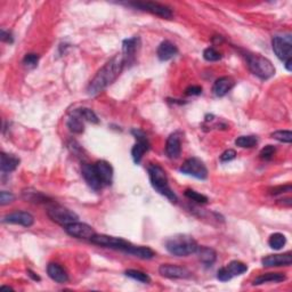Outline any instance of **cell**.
Returning a JSON list of instances; mask_svg holds the SVG:
<instances>
[{
  "label": "cell",
  "instance_id": "6da1fadb",
  "mask_svg": "<svg viewBox=\"0 0 292 292\" xmlns=\"http://www.w3.org/2000/svg\"><path fill=\"white\" fill-rule=\"evenodd\" d=\"M125 64V57L122 54H117L114 57L108 61L105 65L96 73V76L93 80L90 81L89 86L87 88L88 94L90 96H95V95L100 94L101 91L114 83L120 76L124 66Z\"/></svg>",
  "mask_w": 292,
  "mask_h": 292
},
{
  "label": "cell",
  "instance_id": "7a4b0ae2",
  "mask_svg": "<svg viewBox=\"0 0 292 292\" xmlns=\"http://www.w3.org/2000/svg\"><path fill=\"white\" fill-rule=\"evenodd\" d=\"M147 171L148 177H150V182L155 191L160 193L161 195L166 196L170 202H177V196H176L175 193L172 192V189L170 188V186H169L168 177L165 169L160 167L159 165L151 164L147 167Z\"/></svg>",
  "mask_w": 292,
  "mask_h": 292
},
{
  "label": "cell",
  "instance_id": "3957f363",
  "mask_svg": "<svg viewBox=\"0 0 292 292\" xmlns=\"http://www.w3.org/2000/svg\"><path fill=\"white\" fill-rule=\"evenodd\" d=\"M166 248L174 256L188 257L189 254L195 253L199 246L192 236L178 234V235H175L167 240Z\"/></svg>",
  "mask_w": 292,
  "mask_h": 292
},
{
  "label": "cell",
  "instance_id": "277c9868",
  "mask_svg": "<svg viewBox=\"0 0 292 292\" xmlns=\"http://www.w3.org/2000/svg\"><path fill=\"white\" fill-rule=\"evenodd\" d=\"M246 59L249 70L254 76L263 80H267L275 74V67L271 62L266 57L259 54H246Z\"/></svg>",
  "mask_w": 292,
  "mask_h": 292
},
{
  "label": "cell",
  "instance_id": "5b68a950",
  "mask_svg": "<svg viewBox=\"0 0 292 292\" xmlns=\"http://www.w3.org/2000/svg\"><path fill=\"white\" fill-rule=\"evenodd\" d=\"M271 46L275 55L283 63L292 61V40L291 36H275L271 40Z\"/></svg>",
  "mask_w": 292,
  "mask_h": 292
},
{
  "label": "cell",
  "instance_id": "8992f818",
  "mask_svg": "<svg viewBox=\"0 0 292 292\" xmlns=\"http://www.w3.org/2000/svg\"><path fill=\"white\" fill-rule=\"evenodd\" d=\"M89 241L91 243L96 244V246L108 248V249L120 250V251H124V252L127 251L129 246L131 244L130 242H128V241L120 239V237L105 235V234H94V235L89 239Z\"/></svg>",
  "mask_w": 292,
  "mask_h": 292
},
{
  "label": "cell",
  "instance_id": "52a82bcc",
  "mask_svg": "<svg viewBox=\"0 0 292 292\" xmlns=\"http://www.w3.org/2000/svg\"><path fill=\"white\" fill-rule=\"evenodd\" d=\"M47 215L54 223L59 224V225L66 226L71 223L78 222L79 217L76 212H73L72 210L65 208L62 206H53L47 210Z\"/></svg>",
  "mask_w": 292,
  "mask_h": 292
},
{
  "label": "cell",
  "instance_id": "ba28073f",
  "mask_svg": "<svg viewBox=\"0 0 292 292\" xmlns=\"http://www.w3.org/2000/svg\"><path fill=\"white\" fill-rule=\"evenodd\" d=\"M182 174L192 176V177L198 179H206L208 177V169H207L206 165L203 164V161L200 160L198 158H189L186 160L181 167Z\"/></svg>",
  "mask_w": 292,
  "mask_h": 292
},
{
  "label": "cell",
  "instance_id": "9c48e42d",
  "mask_svg": "<svg viewBox=\"0 0 292 292\" xmlns=\"http://www.w3.org/2000/svg\"><path fill=\"white\" fill-rule=\"evenodd\" d=\"M131 132L136 138V144L131 150V157L135 164L138 165L142 161V158L145 152L150 150V143H148L147 137H146V135L142 130L134 129Z\"/></svg>",
  "mask_w": 292,
  "mask_h": 292
},
{
  "label": "cell",
  "instance_id": "30bf717a",
  "mask_svg": "<svg viewBox=\"0 0 292 292\" xmlns=\"http://www.w3.org/2000/svg\"><path fill=\"white\" fill-rule=\"evenodd\" d=\"M64 229H65V232L69 234V235L77 237V239H83V240H89L94 234H96L95 233L94 229L90 225H88V224H84V223H79V222L71 223L69 225L64 226Z\"/></svg>",
  "mask_w": 292,
  "mask_h": 292
},
{
  "label": "cell",
  "instance_id": "8fae6325",
  "mask_svg": "<svg viewBox=\"0 0 292 292\" xmlns=\"http://www.w3.org/2000/svg\"><path fill=\"white\" fill-rule=\"evenodd\" d=\"M134 7L141 9V11L150 12L152 14L160 16L162 19H171L172 18V11L167 6L157 4V2H134L130 4Z\"/></svg>",
  "mask_w": 292,
  "mask_h": 292
},
{
  "label": "cell",
  "instance_id": "7c38bea8",
  "mask_svg": "<svg viewBox=\"0 0 292 292\" xmlns=\"http://www.w3.org/2000/svg\"><path fill=\"white\" fill-rule=\"evenodd\" d=\"M159 273L168 278H188L191 276V271L188 268L172 264H162L159 267Z\"/></svg>",
  "mask_w": 292,
  "mask_h": 292
},
{
  "label": "cell",
  "instance_id": "4fadbf2b",
  "mask_svg": "<svg viewBox=\"0 0 292 292\" xmlns=\"http://www.w3.org/2000/svg\"><path fill=\"white\" fill-rule=\"evenodd\" d=\"M81 172H83V176L84 178V181L88 184V186L94 191H100L102 188V184L100 177H98V174L95 169L94 165H89V164H84L81 167Z\"/></svg>",
  "mask_w": 292,
  "mask_h": 292
},
{
  "label": "cell",
  "instance_id": "5bb4252c",
  "mask_svg": "<svg viewBox=\"0 0 292 292\" xmlns=\"http://www.w3.org/2000/svg\"><path fill=\"white\" fill-rule=\"evenodd\" d=\"M2 223L15 224V225L30 227L35 223V218H33L31 213L26 211H15L6 215L4 218H2Z\"/></svg>",
  "mask_w": 292,
  "mask_h": 292
},
{
  "label": "cell",
  "instance_id": "9a60e30c",
  "mask_svg": "<svg viewBox=\"0 0 292 292\" xmlns=\"http://www.w3.org/2000/svg\"><path fill=\"white\" fill-rule=\"evenodd\" d=\"M261 264L264 267H280V266H290L292 264V253H278L270 254L261 259Z\"/></svg>",
  "mask_w": 292,
  "mask_h": 292
},
{
  "label": "cell",
  "instance_id": "2e32d148",
  "mask_svg": "<svg viewBox=\"0 0 292 292\" xmlns=\"http://www.w3.org/2000/svg\"><path fill=\"white\" fill-rule=\"evenodd\" d=\"M94 166L98 174V177L101 179L102 184L111 185L112 181H113V168H112V166L105 160L97 161Z\"/></svg>",
  "mask_w": 292,
  "mask_h": 292
},
{
  "label": "cell",
  "instance_id": "e0dca14e",
  "mask_svg": "<svg viewBox=\"0 0 292 292\" xmlns=\"http://www.w3.org/2000/svg\"><path fill=\"white\" fill-rule=\"evenodd\" d=\"M139 46L138 37H132V38L125 39L122 43V55L125 57V63H132L135 60L136 52H137Z\"/></svg>",
  "mask_w": 292,
  "mask_h": 292
},
{
  "label": "cell",
  "instance_id": "ac0fdd59",
  "mask_svg": "<svg viewBox=\"0 0 292 292\" xmlns=\"http://www.w3.org/2000/svg\"><path fill=\"white\" fill-rule=\"evenodd\" d=\"M166 153H167L168 158L178 159L181 157L182 153V143L181 138H179L178 134H171L167 139V144H166Z\"/></svg>",
  "mask_w": 292,
  "mask_h": 292
},
{
  "label": "cell",
  "instance_id": "d6986e66",
  "mask_svg": "<svg viewBox=\"0 0 292 292\" xmlns=\"http://www.w3.org/2000/svg\"><path fill=\"white\" fill-rule=\"evenodd\" d=\"M47 274L57 283H65V282L69 281V275H67L66 271L59 264L50 263L47 266Z\"/></svg>",
  "mask_w": 292,
  "mask_h": 292
},
{
  "label": "cell",
  "instance_id": "ffe728a7",
  "mask_svg": "<svg viewBox=\"0 0 292 292\" xmlns=\"http://www.w3.org/2000/svg\"><path fill=\"white\" fill-rule=\"evenodd\" d=\"M234 80L229 77H222L213 83L212 91L217 97H223L234 87Z\"/></svg>",
  "mask_w": 292,
  "mask_h": 292
},
{
  "label": "cell",
  "instance_id": "44dd1931",
  "mask_svg": "<svg viewBox=\"0 0 292 292\" xmlns=\"http://www.w3.org/2000/svg\"><path fill=\"white\" fill-rule=\"evenodd\" d=\"M177 53H178L177 47H176V45H174L172 42H168V40L161 42L157 50V55L159 57V60L164 61V62L165 61L171 60L172 57H175L176 55H177Z\"/></svg>",
  "mask_w": 292,
  "mask_h": 292
},
{
  "label": "cell",
  "instance_id": "7402d4cb",
  "mask_svg": "<svg viewBox=\"0 0 292 292\" xmlns=\"http://www.w3.org/2000/svg\"><path fill=\"white\" fill-rule=\"evenodd\" d=\"M125 253L131 254V256H135L139 258V259H152L155 256L154 251L150 249L148 247H142V246H134V244H130L129 248L125 251Z\"/></svg>",
  "mask_w": 292,
  "mask_h": 292
},
{
  "label": "cell",
  "instance_id": "603a6c76",
  "mask_svg": "<svg viewBox=\"0 0 292 292\" xmlns=\"http://www.w3.org/2000/svg\"><path fill=\"white\" fill-rule=\"evenodd\" d=\"M20 165V159L16 158L13 154L1 153V162H0V169L2 172H12L14 171Z\"/></svg>",
  "mask_w": 292,
  "mask_h": 292
},
{
  "label": "cell",
  "instance_id": "cb8c5ba5",
  "mask_svg": "<svg viewBox=\"0 0 292 292\" xmlns=\"http://www.w3.org/2000/svg\"><path fill=\"white\" fill-rule=\"evenodd\" d=\"M195 253L199 254V259L201 260V263L207 265V266H211L216 261V251L209 247H199Z\"/></svg>",
  "mask_w": 292,
  "mask_h": 292
},
{
  "label": "cell",
  "instance_id": "d4e9b609",
  "mask_svg": "<svg viewBox=\"0 0 292 292\" xmlns=\"http://www.w3.org/2000/svg\"><path fill=\"white\" fill-rule=\"evenodd\" d=\"M287 280V276L282 273H267L264 275L258 276L256 280L253 281V285H260L268 283V282H274V283H278V282H283Z\"/></svg>",
  "mask_w": 292,
  "mask_h": 292
},
{
  "label": "cell",
  "instance_id": "484cf974",
  "mask_svg": "<svg viewBox=\"0 0 292 292\" xmlns=\"http://www.w3.org/2000/svg\"><path fill=\"white\" fill-rule=\"evenodd\" d=\"M81 119L83 118L80 117L77 110L73 112V114L71 115L69 119H67V122H66L67 128H69L72 132H74V134H81V132L83 131L84 125Z\"/></svg>",
  "mask_w": 292,
  "mask_h": 292
},
{
  "label": "cell",
  "instance_id": "4316f807",
  "mask_svg": "<svg viewBox=\"0 0 292 292\" xmlns=\"http://www.w3.org/2000/svg\"><path fill=\"white\" fill-rule=\"evenodd\" d=\"M22 196L25 201L33 202V203L47 202V199H48L46 195H43L42 192L31 191V189H25V191H23Z\"/></svg>",
  "mask_w": 292,
  "mask_h": 292
},
{
  "label": "cell",
  "instance_id": "83f0119b",
  "mask_svg": "<svg viewBox=\"0 0 292 292\" xmlns=\"http://www.w3.org/2000/svg\"><path fill=\"white\" fill-rule=\"evenodd\" d=\"M226 270L229 271V273L230 274V276H239V275L246 273L248 271V266L242 261L239 260H233L226 266Z\"/></svg>",
  "mask_w": 292,
  "mask_h": 292
},
{
  "label": "cell",
  "instance_id": "f1b7e54d",
  "mask_svg": "<svg viewBox=\"0 0 292 292\" xmlns=\"http://www.w3.org/2000/svg\"><path fill=\"white\" fill-rule=\"evenodd\" d=\"M258 144V138L256 136L249 135V136H240L236 138L235 145L242 148H251L254 147Z\"/></svg>",
  "mask_w": 292,
  "mask_h": 292
},
{
  "label": "cell",
  "instance_id": "f546056e",
  "mask_svg": "<svg viewBox=\"0 0 292 292\" xmlns=\"http://www.w3.org/2000/svg\"><path fill=\"white\" fill-rule=\"evenodd\" d=\"M285 243H287V237L281 233L271 234L268 240V244L274 250H281L285 246Z\"/></svg>",
  "mask_w": 292,
  "mask_h": 292
},
{
  "label": "cell",
  "instance_id": "4dcf8cb0",
  "mask_svg": "<svg viewBox=\"0 0 292 292\" xmlns=\"http://www.w3.org/2000/svg\"><path fill=\"white\" fill-rule=\"evenodd\" d=\"M125 276L130 277V278H132V280L142 282V283H150L151 282L150 276H148L146 273H144V271H141L137 270H128L125 271Z\"/></svg>",
  "mask_w": 292,
  "mask_h": 292
},
{
  "label": "cell",
  "instance_id": "1f68e13d",
  "mask_svg": "<svg viewBox=\"0 0 292 292\" xmlns=\"http://www.w3.org/2000/svg\"><path fill=\"white\" fill-rule=\"evenodd\" d=\"M77 112L79 113L81 118L84 119V120L93 122V124H98L97 115L95 114V112L93 110H90V108L83 107V108H79V110H77Z\"/></svg>",
  "mask_w": 292,
  "mask_h": 292
},
{
  "label": "cell",
  "instance_id": "d6a6232c",
  "mask_svg": "<svg viewBox=\"0 0 292 292\" xmlns=\"http://www.w3.org/2000/svg\"><path fill=\"white\" fill-rule=\"evenodd\" d=\"M271 137L278 142L290 144L292 142V132L290 130H277L271 134Z\"/></svg>",
  "mask_w": 292,
  "mask_h": 292
},
{
  "label": "cell",
  "instance_id": "836d02e7",
  "mask_svg": "<svg viewBox=\"0 0 292 292\" xmlns=\"http://www.w3.org/2000/svg\"><path fill=\"white\" fill-rule=\"evenodd\" d=\"M185 196L192 201L196 203H207L208 202V198L206 195L200 194V193L195 192L194 189H186L185 191Z\"/></svg>",
  "mask_w": 292,
  "mask_h": 292
},
{
  "label": "cell",
  "instance_id": "e575fe53",
  "mask_svg": "<svg viewBox=\"0 0 292 292\" xmlns=\"http://www.w3.org/2000/svg\"><path fill=\"white\" fill-rule=\"evenodd\" d=\"M203 57L208 62H217V61L222 60V54L213 48V47H209V48L205 49L203 52Z\"/></svg>",
  "mask_w": 292,
  "mask_h": 292
},
{
  "label": "cell",
  "instance_id": "d590c367",
  "mask_svg": "<svg viewBox=\"0 0 292 292\" xmlns=\"http://www.w3.org/2000/svg\"><path fill=\"white\" fill-rule=\"evenodd\" d=\"M275 147L273 145H267V146H265V147L263 148V150L260 151V159H263V160H266V161H268V160H271V158L274 157V154H275Z\"/></svg>",
  "mask_w": 292,
  "mask_h": 292
},
{
  "label": "cell",
  "instance_id": "8d00e7d4",
  "mask_svg": "<svg viewBox=\"0 0 292 292\" xmlns=\"http://www.w3.org/2000/svg\"><path fill=\"white\" fill-rule=\"evenodd\" d=\"M38 62H39V56L37 55V54H26L24 59H23L24 65L29 67H36L38 65Z\"/></svg>",
  "mask_w": 292,
  "mask_h": 292
},
{
  "label": "cell",
  "instance_id": "74e56055",
  "mask_svg": "<svg viewBox=\"0 0 292 292\" xmlns=\"http://www.w3.org/2000/svg\"><path fill=\"white\" fill-rule=\"evenodd\" d=\"M14 200H15V195L11 192L2 191L1 193H0V205L1 206L9 205V203L14 201Z\"/></svg>",
  "mask_w": 292,
  "mask_h": 292
},
{
  "label": "cell",
  "instance_id": "f35d334b",
  "mask_svg": "<svg viewBox=\"0 0 292 292\" xmlns=\"http://www.w3.org/2000/svg\"><path fill=\"white\" fill-rule=\"evenodd\" d=\"M236 158V152L234 150H226L220 155V161L222 162H229Z\"/></svg>",
  "mask_w": 292,
  "mask_h": 292
},
{
  "label": "cell",
  "instance_id": "ab89813d",
  "mask_svg": "<svg viewBox=\"0 0 292 292\" xmlns=\"http://www.w3.org/2000/svg\"><path fill=\"white\" fill-rule=\"evenodd\" d=\"M217 277H218V280L222 282H227L233 278L232 276H230V274L229 273V271L226 270V267L220 268V270L218 271V273H217Z\"/></svg>",
  "mask_w": 292,
  "mask_h": 292
},
{
  "label": "cell",
  "instance_id": "60d3db41",
  "mask_svg": "<svg viewBox=\"0 0 292 292\" xmlns=\"http://www.w3.org/2000/svg\"><path fill=\"white\" fill-rule=\"evenodd\" d=\"M291 185H285V186H278V188H274L273 189H271V194L273 195H277V194H282V193L285 192H291Z\"/></svg>",
  "mask_w": 292,
  "mask_h": 292
},
{
  "label": "cell",
  "instance_id": "b9f144b4",
  "mask_svg": "<svg viewBox=\"0 0 292 292\" xmlns=\"http://www.w3.org/2000/svg\"><path fill=\"white\" fill-rule=\"evenodd\" d=\"M202 94V87L200 86H189L186 89V95L188 96H199Z\"/></svg>",
  "mask_w": 292,
  "mask_h": 292
},
{
  "label": "cell",
  "instance_id": "7bdbcfd3",
  "mask_svg": "<svg viewBox=\"0 0 292 292\" xmlns=\"http://www.w3.org/2000/svg\"><path fill=\"white\" fill-rule=\"evenodd\" d=\"M0 38H1L2 42H5L7 43H12L13 42V37L11 35V32L5 31V30H1V35H0Z\"/></svg>",
  "mask_w": 292,
  "mask_h": 292
},
{
  "label": "cell",
  "instance_id": "ee69618b",
  "mask_svg": "<svg viewBox=\"0 0 292 292\" xmlns=\"http://www.w3.org/2000/svg\"><path fill=\"white\" fill-rule=\"evenodd\" d=\"M28 275H29L30 277L32 278V280H35V281H40V280H42V278H40V277L38 276V275H37L36 273H33V271H30V270L28 271Z\"/></svg>",
  "mask_w": 292,
  "mask_h": 292
}]
</instances>
